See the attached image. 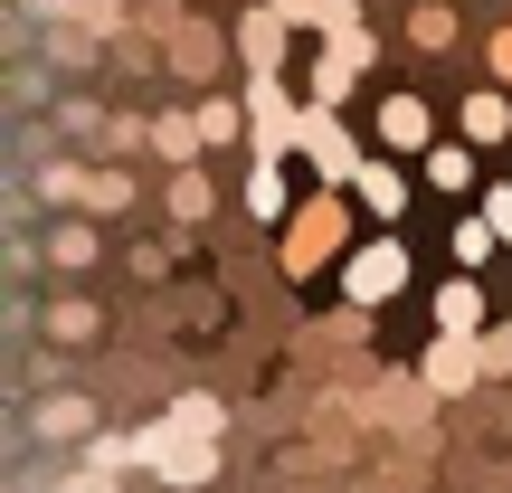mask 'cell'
Instances as JSON below:
<instances>
[{
    "instance_id": "24",
    "label": "cell",
    "mask_w": 512,
    "mask_h": 493,
    "mask_svg": "<svg viewBox=\"0 0 512 493\" xmlns=\"http://www.w3.org/2000/svg\"><path fill=\"white\" fill-rule=\"evenodd\" d=\"M48 266H67V275L95 266V228H86V219H57V228H48Z\"/></svg>"
},
{
    "instance_id": "4",
    "label": "cell",
    "mask_w": 512,
    "mask_h": 493,
    "mask_svg": "<svg viewBox=\"0 0 512 493\" xmlns=\"http://www.w3.org/2000/svg\"><path fill=\"white\" fill-rule=\"evenodd\" d=\"M133 437H143V465H152V484H162V493L219 484V437H190V427H171V418L133 427Z\"/></svg>"
},
{
    "instance_id": "35",
    "label": "cell",
    "mask_w": 512,
    "mask_h": 493,
    "mask_svg": "<svg viewBox=\"0 0 512 493\" xmlns=\"http://www.w3.org/2000/svg\"><path fill=\"white\" fill-rule=\"evenodd\" d=\"M152 493H162V484H152Z\"/></svg>"
},
{
    "instance_id": "30",
    "label": "cell",
    "mask_w": 512,
    "mask_h": 493,
    "mask_svg": "<svg viewBox=\"0 0 512 493\" xmlns=\"http://www.w3.org/2000/svg\"><path fill=\"white\" fill-rule=\"evenodd\" d=\"M48 332H57V342H86V332H95V304H48Z\"/></svg>"
},
{
    "instance_id": "28",
    "label": "cell",
    "mask_w": 512,
    "mask_h": 493,
    "mask_svg": "<svg viewBox=\"0 0 512 493\" xmlns=\"http://www.w3.org/2000/svg\"><path fill=\"white\" fill-rule=\"evenodd\" d=\"M275 10H285V19H294V29H304V38H323L332 19H342V0H275Z\"/></svg>"
},
{
    "instance_id": "31",
    "label": "cell",
    "mask_w": 512,
    "mask_h": 493,
    "mask_svg": "<svg viewBox=\"0 0 512 493\" xmlns=\"http://www.w3.org/2000/svg\"><path fill=\"white\" fill-rule=\"evenodd\" d=\"M475 351H484V380H512V323H494Z\"/></svg>"
},
{
    "instance_id": "16",
    "label": "cell",
    "mask_w": 512,
    "mask_h": 493,
    "mask_svg": "<svg viewBox=\"0 0 512 493\" xmlns=\"http://www.w3.org/2000/svg\"><path fill=\"white\" fill-rule=\"evenodd\" d=\"M162 209H171V219H181V228H200L209 209H219V181H209L200 162H190V171H171V190H162Z\"/></svg>"
},
{
    "instance_id": "33",
    "label": "cell",
    "mask_w": 512,
    "mask_h": 493,
    "mask_svg": "<svg viewBox=\"0 0 512 493\" xmlns=\"http://www.w3.org/2000/svg\"><path fill=\"white\" fill-rule=\"evenodd\" d=\"M57 493H114V475H105V465H67V484H57Z\"/></svg>"
},
{
    "instance_id": "7",
    "label": "cell",
    "mask_w": 512,
    "mask_h": 493,
    "mask_svg": "<svg viewBox=\"0 0 512 493\" xmlns=\"http://www.w3.org/2000/svg\"><path fill=\"white\" fill-rule=\"evenodd\" d=\"M294 38H304V29H294L275 0H247V10H238V67H247V76H285Z\"/></svg>"
},
{
    "instance_id": "23",
    "label": "cell",
    "mask_w": 512,
    "mask_h": 493,
    "mask_svg": "<svg viewBox=\"0 0 512 493\" xmlns=\"http://www.w3.org/2000/svg\"><path fill=\"white\" fill-rule=\"evenodd\" d=\"M171 427H190V437H228V408L209 399V389H181V399H171Z\"/></svg>"
},
{
    "instance_id": "27",
    "label": "cell",
    "mask_w": 512,
    "mask_h": 493,
    "mask_svg": "<svg viewBox=\"0 0 512 493\" xmlns=\"http://www.w3.org/2000/svg\"><path fill=\"white\" fill-rule=\"evenodd\" d=\"M95 143L124 162V152H152V124H143V114H105V133H95Z\"/></svg>"
},
{
    "instance_id": "6",
    "label": "cell",
    "mask_w": 512,
    "mask_h": 493,
    "mask_svg": "<svg viewBox=\"0 0 512 493\" xmlns=\"http://www.w3.org/2000/svg\"><path fill=\"white\" fill-rule=\"evenodd\" d=\"M361 162H370L361 133H351L332 105H313V124H304V171H313V190H351V181H361Z\"/></svg>"
},
{
    "instance_id": "21",
    "label": "cell",
    "mask_w": 512,
    "mask_h": 493,
    "mask_svg": "<svg viewBox=\"0 0 512 493\" xmlns=\"http://www.w3.org/2000/svg\"><path fill=\"white\" fill-rule=\"evenodd\" d=\"M86 181H95V162H48L38 171V200L48 209H86Z\"/></svg>"
},
{
    "instance_id": "19",
    "label": "cell",
    "mask_w": 512,
    "mask_h": 493,
    "mask_svg": "<svg viewBox=\"0 0 512 493\" xmlns=\"http://www.w3.org/2000/svg\"><path fill=\"white\" fill-rule=\"evenodd\" d=\"M408 48L446 57V48H456V10H446V0H418V10H408Z\"/></svg>"
},
{
    "instance_id": "9",
    "label": "cell",
    "mask_w": 512,
    "mask_h": 493,
    "mask_svg": "<svg viewBox=\"0 0 512 493\" xmlns=\"http://www.w3.org/2000/svg\"><path fill=\"white\" fill-rule=\"evenodd\" d=\"M475 380H484V351L456 342V332H437V342L418 351V389H427V399H465Z\"/></svg>"
},
{
    "instance_id": "20",
    "label": "cell",
    "mask_w": 512,
    "mask_h": 493,
    "mask_svg": "<svg viewBox=\"0 0 512 493\" xmlns=\"http://www.w3.org/2000/svg\"><path fill=\"white\" fill-rule=\"evenodd\" d=\"M190 114H200V133H209V143H247V95H200Z\"/></svg>"
},
{
    "instance_id": "11",
    "label": "cell",
    "mask_w": 512,
    "mask_h": 493,
    "mask_svg": "<svg viewBox=\"0 0 512 493\" xmlns=\"http://www.w3.org/2000/svg\"><path fill=\"white\" fill-rule=\"evenodd\" d=\"M380 152H437V105L427 95H380Z\"/></svg>"
},
{
    "instance_id": "36",
    "label": "cell",
    "mask_w": 512,
    "mask_h": 493,
    "mask_svg": "<svg viewBox=\"0 0 512 493\" xmlns=\"http://www.w3.org/2000/svg\"><path fill=\"white\" fill-rule=\"evenodd\" d=\"M238 10H247V0H238Z\"/></svg>"
},
{
    "instance_id": "5",
    "label": "cell",
    "mask_w": 512,
    "mask_h": 493,
    "mask_svg": "<svg viewBox=\"0 0 512 493\" xmlns=\"http://www.w3.org/2000/svg\"><path fill=\"white\" fill-rule=\"evenodd\" d=\"M389 294H408V247H399V228H380V238H361L342 256V304L351 313H380Z\"/></svg>"
},
{
    "instance_id": "8",
    "label": "cell",
    "mask_w": 512,
    "mask_h": 493,
    "mask_svg": "<svg viewBox=\"0 0 512 493\" xmlns=\"http://www.w3.org/2000/svg\"><path fill=\"white\" fill-rule=\"evenodd\" d=\"M228 48H238L228 29H209V19H181V29L162 38V67H171V76H190V86H219V76H228Z\"/></svg>"
},
{
    "instance_id": "22",
    "label": "cell",
    "mask_w": 512,
    "mask_h": 493,
    "mask_svg": "<svg viewBox=\"0 0 512 493\" xmlns=\"http://www.w3.org/2000/svg\"><path fill=\"white\" fill-rule=\"evenodd\" d=\"M114 209H133V171H124V162H95V181H86V219H114Z\"/></svg>"
},
{
    "instance_id": "3",
    "label": "cell",
    "mask_w": 512,
    "mask_h": 493,
    "mask_svg": "<svg viewBox=\"0 0 512 493\" xmlns=\"http://www.w3.org/2000/svg\"><path fill=\"white\" fill-rule=\"evenodd\" d=\"M304 124H313V95H294L285 76H247V143H256V162H294V152H304Z\"/></svg>"
},
{
    "instance_id": "14",
    "label": "cell",
    "mask_w": 512,
    "mask_h": 493,
    "mask_svg": "<svg viewBox=\"0 0 512 493\" xmlns=\"http://www.w3.org/2000/svg\"><path fill=\"white\" fill-rule=\"evenodd\" d=\"M456 133H465V143H503V133H512V86H475L456 105Z\"/></svg>"
},
{
    "instance_id": "15",
    "label": "cell",
    "mask_w": 512,
    "mask_h": 493,
    "mask_svg": "<svg viewBox=\"0 0 512 493\" xmlns=\"http://www.w3.org/2000/svg\"><path fill=\"white\" fill-rule=\"evenodd\" d=\"M209 152V133H200V114H152V162H171V171H190Z\"/></svg>"
},
{
    "instance_id": "1",
    "label": "cell",
    "mask_w": 512,
    "mask_h": 493,
    "mask_svg": "<svg viewBox=\"0 0 512 493\" xmlns=\"http://www.w3.org/2000/svg\"><path fill=\"white\" fill-rule=\"evenodd\" d=\"M351 209H361L351 190H304V200H294V219L275 228V266H285L294 285H304V275H323V266H342V256L361 247V238H351Z\"/></svg>"
},
{
    "instance_id": "13",
    "label": "cell",
    "mask_w": 512,
    "mask_h": 493,
    "mask_svg": "<svg viewBox=\"0 0 512 493\" xmlns=\"http://www.w3.org/2000/svg\"><path fill=\"white\" fill-rule=\"evenodd\" d=\"M38 10H48L57 29H86V38H105V48H114V38L133 29V10H143V0H38Z\"/></svg>"
},
{
    "instance_id": "18",
    "label": "cell",
    "mask_w": 512,
    "mask_h": 493,
    "mask_svg": "<svg viewBox=\"0 0 512 493\" xmlns=\"http://www.w3.org/2000/svg\"><path fill=\"white\" fill-rule=\"evenodd\" d=\"M418 162H427V190H446V200L475 190V143H437V152H418Z\"/></svg>"
},
{
    "instance_id": "29",
    "label": "cell",
    "mask_w": 512,
    "mask_h": 493,
    "mask_svg": "<svg viewBox=\"0 0 512 493\" xmlns=\"http://www.w3.org/2000/svg\"><path fill=\"white\" fill-rule=\"evenodd\" d=\"M48 57H57V67H95V57H105V38H86V29H57V38H48Z\"/></svg>"
},
{
    "instance_id": "12",
    "label": "cell",
    "mask_w": 512,
    "mask_h": 493,
    "mask_svg": "<svg viewBox=\"0 0 512 493\" xmlns=\"http://www.w3.org/2000/svg\"><path fill=\"white\" fill-rule=\"evenodd\" d=\"M427 313H437V332H456V342H484V332H494V313H484V285H475V275H446Z\"/></svg>"
},
{
    "instance_id": "10",
    "label": "cell",
    "mask_w": 512,
    "mask_h": 493,
    "mask_svg": "<svg viewBox=\"0 0 512 493\" xmlns=\"http://www.w3.org/2000/svg\"><path fill=\"white\" fill-rule=\"evenodd\" d=\"M351 200H361L380 228H389V219H408V200H418V190H408L399 152H370V162H361V181H351Z\"/></svg>"
},
{
    "instance_id": "25",
    "label": "cell",
    "mask_w": 512,
    "mask_h": 493,
    "mask_svg": "<svg viewBox=\"0 0 512 493\" xmlns=\"http://www.w3.org/2000/svg\"><path fill=\"white\" fill-rule=\"evenodd\" d=\"M38 437H95V408L86 399H38Z\"/></svg>"
},
{
    "instance_id": "17",
    "label": "cell",
    "mask_w": 512,
    "mask_h": 493,
    "mask_svg": "<svg viewBox=\"0 0 512 493\" xmlns=\"http://www.w3.org/2000/svg\"><path fill=\"white\" fill-rule=\"evenodd\" d=\"M247 219H275V228L294 219V181H285V162H256V171H247Z\"/></svg>"
},
{
    "instance_id": "34",
    "label": "cell",
    "mask_w": 512,
    "mask_h": 493,
    "mask_svg": "<svg viewBox=\"0 0 512 493\" xmlns=\"http://www.w3.org/2000/svg\"><path fill=\"white\" fill-rule=\"evenodd\" d=\"M484 219H494V238L512 247V181H503V190H484Z\"/></svg>"
},
{
    "instance_id": "26",
    "label": "cell",
    "mask_w": 512,
    "mask_h": 493,
    "mask_svg": "<svg viewBox=\"0 0 512 493\" xmlns=\"http://www.w3.org/2000/svg\"><path fill=\"white\" fill-rule=\"evenodd\" d=\"M494 247H503V238H494V219H484V209H475V219H456V275H475Z\"/></svg>"
},
{
    "instance_id": "2",
    "label": "cell",
    "mask_w": 512,
    "mask_h": 493,
    "mask_svg": "<svg viewBox=\"0 0 512 493\" xmlns=\"http://www.w3.org/2000/svg\"><path fill=\"white\" fill-rule=\"evenodd\" d=\"M370 57H380V38H370L361 0H342V19L323 29V48L304 57V95H313V105H332V114H342V105H351V86L370 76Z\"/></svg>"
},
{
    "instance_id": "32",
    "label": "cell",
    "mask_w": 512,
    "mask_h": 493,
    "mask_svg": "<svg viewBox=\"0 0 512 493\" xmlns=\"http://www.w3.org/2000/svg\"><path fill=\"white\" fill-rule=\"evenodd\" d=\"M484 76H494V86H512V29L484 38Z\"/></svg>"
}]
</instances>
